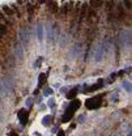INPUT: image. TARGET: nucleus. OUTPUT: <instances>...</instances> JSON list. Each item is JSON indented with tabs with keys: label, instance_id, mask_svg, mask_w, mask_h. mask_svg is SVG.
Returning <instances> with one entry per match:
<instances>
[{
	"label": "nucleus",
	"instance_id": "nucleus-6",
	"mask_svg": "<svg viewBox=\"0 0 132 136\" xmlns=\"http://www.w3.org/2000/svg\"><path fill=\"white\" fill-rule=\"evenodd\" d=\"M9 136H18V135L16 134V132H11V134H9Z\"/></svg>",
	"mask_w": 132,
	"mask_h": 136
},
{
	"label": "nucleus",
	"instance_id": "nucleus-5",
	"mask_svg": "<svg viewBox=\"0 0 132 136\" xmlns=\"http://www.w3.org/2000/svg\"><path fill=\"white\" fill-rule=\"evenodd\" d=\"M49 122H50V116H49V115H47V116H46V118H44V119H43V124H49Z\"/></svg>",
	"mask_w": 132,
	"mask_h": 136
},
{
	"label": "nucleus",
	"instance_id": "nucleus-2",
	"mask_svg": "<svg viewBox=\"0 0 132 136\" xmlns=\"http://www.w3.org/2000/svg\"><path fill=\"white\" fill-rule=\"evenodd\" d=\"M101 105V101L98 99V97H93V98H89L86 101V107L88 109H95Z\"/></svg>",
	"mask_w": 132,
	"mask_h": 136
},
{
	"label": "nucleus",
	"instance_id": "nucleus-1",
	"mask_svg": "<svg viewBox=\"0 0 132 136\" xmlns=\"http://www.w3.org/2000/svg\"><path fill=\"white\" fill-rule=\"evenodd\" d=\"M80 107V101L78 99H75V101L71 102V105H69L68 107H67L66 113H64V116H63V122H68L71 120V118L73 116L75 111Z\"/></svg>",
	"mask_w": 132,
	"mask_h": 136
},
{
	"label": "nucleus",
	"instance_id": "nucleus-3",
	"mask_svg": "<svg viewBox=\"0 0 132 136\" xmlns=\"http://www.w3.org/2000/svg\"><path fill=\"white\" fill-rule=\"evenodd\" d=\"M28 115H29L28 110H25V109L20 110V113H18V119H20V122H21V124H26V122H28Z\"/></svg>",
	"mask_w": 132,
	"mask_h": 136
},
{
	"label": "nucleus",
	"instance_id": "nucleus-7",
	"mask_svg": "<svg viewBox=\"0 0 132 136\" xmlns=\"http://www.w3.org/2000/svg\"><path fill=\"white\" fill-rule=\"evenodd\" d=\"M58 136H64V132H63V131H59V134H58Z\"/></svg>",
	"mask_w": 132,
	"mask_h": 136
},
{
	"label": "nucleus",
	"instance_id": "nucleus-4",
	"mask_svg": "<svg viewBox=\"0 0 132 136\" xmlns=\"http://www.w3.org/2000/svg\"><path fill=\"white\" fill-rule=\"evenodd\" d=\"M76 92H77V89L75 88V89H72L71 92H69V93H68V96H67V97H68V98H73V97L76 96Z\"/></svg>",
	"mask_w": 132,
	"mask_h": 136
}]
</instances>
